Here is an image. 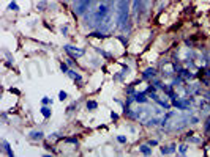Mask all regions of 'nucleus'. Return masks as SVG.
<instances>
[{
  "label": "nucleus",
  "instance_id": "nucleus-1",
  "mask_svg": "<svg viewBox=\"0 0 210 157\" xmlns=\"http://www.w3.org/2000/svg\"><path fill=\"white\" fill-rule=\"evenodd\" d=\"M130 17V0H120L117 5V27L122 32H126V24Z\"/></svg>",
  "mask_w": 210,
  "mask_h": 157
},
{
  "label": "nucleus",
  "instance_id": "nucleus-2",
  "mask_svg": "<svg viewBox=\"0 0 210 157\" xmlns=\"http://www.w3.org/2000/svg\"><path fill=\"white\" fill-rule=\"evenodd\" d=\"M93 0H76L74 3V14L76 16H84L87 13V10L90 8Z\"/></svg>",
  "mask_w": 210,
  "mask_h": 157
},
{
  "label": "nucleus",
  "instance_id": "nucleus-3",
  "mask_svg": "<svg viewBox=\"0 0 210 157\" xmlns=\"http://www.w3.org/2000/svg\"><path fill=\"white\" fill-rule=\"evenodd\" d=\"M65 52L71 57V58H79V57H82V55H85V49H81V47H74V46H71V44H66L65 47Z\"/></svg>",
  "mask_w": 210,
  "mask_h": 157
},
{
  "label": "nucleus",
  "instance_id": "nucleus-4",
  "mask_svg": "<svg viewBox=\"0 0 210 157\" xmlns=\"http://www.w3.org/2000/svg\"><path fill=\"white\" fill-rule=\"evenodd\" d=\"M156 74H158V71L155 68H147L142 72V78H144V80H152V78L156 77Z\"/></svg>",
  "mask_w": 210,
  "mask_h": 157
},
{
  "label": "nucleus",
  "instance_id": "nucleus-5",
  "mask_svg": "<svg viewBox=\"0 0 210 157\" xmlns=\"http://www.w3.org/2000/svg\"><path fill=\"white\" fill-rule=\"evenodd\" d=\"M147 91H141V93H136L134 94V102L136 104H147L149 102V97H147Z\"/></svg>",
  "mask_w": 210,
  "mask_h": 157
},
{
  "label": "nucleus",
  "instance_id": "nucleus-6",
  "mask_svg": "<svg viewBox=\"0 0 210 157\" xmlns=\"http://www.w3.org/2000/svg\"><path fill=\"white\" fill-rule=\"evenodd\" d=\"M152 3H153V0H141V14L142 16H146L150 11Z\"/></svg>",
  "mask_w": 210,
  "mask_h": 157
},
{
  "label": "nucleus",
  "instance_id": "nucleus-7",
  "mask_svg": "<svg viewBox=\"0 0 210 157\" xmlns=\"http://www.w3.org/2000/svg\"><path fill=\"white\" fill-rule=\"evenodd\" d=\"M29 138L33 140V141H43L44 140V134L41 132V130H32V132L29 134Z\"/></svg>",
  "mask_w": 210,
  "mask_h": 157
},
{
  "label": "nucleus",
  "instance_id": "nucleus-8",
  "mask_svg": "<svg viewBox=\"0 0 210 157\" xmlns=\"http://www.w3.org/2000/svg\"><path fill=\"white\" fill-rule=\"evenodd\" d=\"M199 90H201V85L196 82V83H188L186 85V93H188L190 96H194L196 93H199Z\"/></svg>",
  "mask_w": 210,
  "mask_h": 157
},
{
  "label": "nucleus",
  "instance_id": "nucleus-9",
  "mask_svg": "<svg viewBox=\"0 0 210 157\" xmlns=\"http://www.w3.org/2000/svg\"><path fill=\"white\" fill-rule=\"evenodd\" d=\"M160 151H161V154H175V151H177V145L175 143H171L169 146H161L160 148Z\"/></svg>",
  "mask_w": 210,
  "mask_h": 157
},
{
  "label": "nucleus",
  "instance_id": "nucleus-10",
  "mask_svg": "<svg viewBox=\"0 0 210 157\" xmlns=\"http://www.w3.org/2000/svg\"><path fill=\"white\" fill-rule=\"evenodd\" d=\"M2 152H3V154H7V155H10V157H13V155H14V151L11 149L10 143H8L5 138H2Z\"/></svg>",
  "mask_w": 210,
  "mask_h": 157
},
{
  "label": "nucleus",
  "instance_id": "nucleus-11",
  "mask_svg": "<svg viewBox=\"0 0 210 157\" xmlns=\"http://www.w3.org/2000/svg\"><path fill=\"white\" fill-rule=\"evenodd\" d=\"M68 75L71 77L74 82H78V83H79V87H81V83H82V75H81L79 72H76L74 69H69V71H68Z\"/></svg>",
  "mask_w": 210,
  "mask_h": 157
},
{
  "label": "nucleus",
  "instance_id": "nucleus-12",
  "mask_svg": "<svg viewBox=\"0 0 210 157\" xmlns=\"http://www.w3.org/2000/svg\"><path fill=\"white\" fill-rule=\"evenodd\" d=\"M40 113H41L46 119H49V118H51V115H52V110H51V107H49V105H41Z\"/></svg>",
  "mask_w": 210,
  "mask_h": 157
},
{
  "label": "nucleus",
  "instance_id": "nucleus-13",
  "mask_svg": "<svg viewBox=\"0 0 210 157\" xmlns=\"http://www.w3.org/2000/svg\"><path fill=\"white\" fill-rule=\"evenodd\" d=\"M139 152H142L144 155H152V146L149 143H144L139 146Z\"/></svg>",
  "mask_w": 210,
  "mask_h": 157
},
{
  "label": "nucleus",
  "instance_id": "nucleus-14",
  "mask_svg": "<svg viewBox=\"0 0 210 157\" xmlns=\"http://www.w3.org/2000/svg\"><path fill=\"white\" fill-rule=\"evenodd\" d=\"M85 107H87V110L93 112V110L98 109V102H97V101H87V102H85Z\"/></svg>",
  "mask_w": 210,
  "mask_h": 157
},
{
  "label": "nucleus",
  "instance_id": "nucleus-15",
  "mask_svg": "<svg viewBox=\"0 0 210 157\" xmlns=\"http://www.w3.org/2000/svg\"><path fill=\"white\" fill-rule=\"evenodd\" d=\"M188 141L186 143H182V145H179V152L182 154V155H185V154H188Z\"/></svg>",
  "mask_w": 210,
  "mask_h": 157
},
{
  "label": "nucleus",
  "instance_id": "nucleus-16",
  "mask_svg": "<svg viewBox=\"0 0 210 157\" xmlns=\"http://www.w3.org/2000/svg\"><path fill=\"white\" fill-rule=\"evenodd\" d=\"M46 7H48V2H46V0H40V3L36 5V10L38 11H44Z\"/></svg>",
  "mask_w": 210,
  "mask_h": 157
},
{
  "label": "nucleus",
  "instance_id": "nucleus-17",
  "mask_svg": "<svg viewBox=\"0 0 210 157\" xmlns=\"http://www.w3.org/2000/svg\"><path fill=\"white\" fill-rule=\"evenodd\" d=\"M95 49H97V52H98V54H100V55H103V57H104L106 60H109V58L112 57L111 54H107V52H106V50H103V49H100V47H95Z\"/></svg>",
  "mask_w": 210,
  "mask_h": 157
},
{
  "label": "nucleus",
  "instance_id": "nucleus-18",
  "mask_svg": "<svg viewBox=\"0 0 210 157\" xmlns=\"http://www.w3.org/2000/svg\"><path fill=\"white\" fill-rule=\"evenodd\" d=\"M41 105H52V99L48 97V96H44V97L41 99Z\"/></svg>",
  "mask_w": 210,
  "mask_h": 157
},
{
  "label": "nucleus",
  "instance_id": "nucleus-19",
  "mask_svg": "<svg viewBox=\"0 0 210 157\" xmlns=\"http://www.w3.org/2000/svg\"><path fill=\"white\" fill-rule=\"evenodd\" d=\"M8 10L10 11H19V5L16 3V0H13V2L8 5Z\"/></svg>",
  "mask_w": 210,
  "mask_h": 157
},
{
  "label": "nucleus",
  "instance_id": "nucleus-20",
  "mask_svg": "<svg viewBox=\"0 0 210 157\" xmlns=\"http://www.w3.org/2000/svg\"><path fill=\"white\" fill-rule=\"evenodd\" d=\"M66 97H68V93L66 91H59V101H66Z\"/></svg>",
  "mask_w": 210,
  "mask_h": 157
},
{
  "label": "nucleus",
  "instance_id": "nucleus-21",
  "mask_svg": "<svg viewBox=\"0 0 210 157\" xmlns=\"http://www.w3.org/2000/svg\"><path fill=\"white\" fill-rule=\"evenodd\" d=\"M65 141L66 143H73V145H79V141H78L76 137H68V138H65Z\"/></svg>",
  "mask_w": 210,
  "mask_h": 157
},
{
  "label": "nucleus",
  "instance_id": "nucleus-22",
  "mask_svg": "<svg viewBox=\"0 0 210 157\" xmlns=\"http://www.w3.org/2000/svg\"><path fill=\"white\" fill-rule=\"evenodd\" d=\"M60 71L63 72V74H68V63H60Z\"/></svg>",
  "mask_w": 210,
  "mask_h": 157
},
{
  "label": "nucleus",
  "instance_id": "nucleus-23",
  "mask_svg": "<svg viewBox=\"0 0 210 157\" xmlns=\"http://www.w3.org/2000/svg\"><path fill=\"white\" fill-rule=\"evenodd\" d=\"M199 121H201V118H199V116H194V115H191V116H190V124H198Z\"/></svg>",
  "mask_w": 210,
  "mask_h": 157
},
{
  "label": "nucleus",
  "instance_id": "nucleus-24",
  "mask_svg": "<svg viewBox=\"0 0 210 157\" xmlns=\"http://www.w3.org/2000/svg\"><path fill=\"white\" fill-rule=\"evenodd\" d=\"M117 141H119V143H122V145H125V143L128 141V138H126L125 135H117Z\"/></svg>",
  "mask_w": 210,
  "mask_h": 157
},
{
  "label": "nucleus",
  "instance_id": "nucleus-25",
  "mask_svg": "<svg viewBox=\"0 0 210 157\" xmlns=\"http://www.w3.org/2000/svg\"><path fill=\"white\" fill-rule=\"evenodd\" d=\"M60 32H62V35H63V36H68V25H66V24L60 27Z\"/></svg>",
  "mask_w": 210,
  "mask_h": 157
},
{
  "label": "nucleus",
  "instance_id": "nucleus-26",
  "mask_svg": "<svg viewBox=\"0 0 210 157\" xmlns=\"http://www.w3.org/2000/svg\"><path fill=\"white\" fill-rule=\"evenodd\" d=\"M111 118H112V121H119V113H115V112H111Z\"/></svg>",
  "mask_w": 210,
  "mask_h": 157
},
{
  "label": "nucleus",
  "instance_id": "nucleus-27",
  "mask_svg": "<svg viewBox=\"0 0 210 157\" xmlns=\"http://www.w3.org/2000/svg\"><path fill=\"white\" fill-rule=\"evenodd\" d=\"M55 138H59V134H57V132H54V134L48 135V140H49V141H51V140H55Z\"/></svg>",
  "mask_w": 210,
  "mask_h": 157
},
{
  "label": "nucleus",
  "instance_id": "nucleus-28",
  "mask_svg": "<svg viewBox=\"0 0 210 157\" xmlns=\"http://www.w3.org/2000/svg\"><path fill=\"white\" fill-rule=\"evenodd\" d=\"M204 75L208 78V80H210V69H204Z\"/></svg>",
  "mask_w": 210,
  "mask_h": 157
},
{
  "label": "nucleus",
  "instance_id": "nucleus-29",
  "mask_svg": "<svg viewBox=\"0 0 210 157\" xmlns=\"http://www.w3.org/2000/svg\"><path fill=\"white\" fill-rule=\"evenodd\" d=\"M149 145H150V146H158V140H150Z\"/></svg>",
  "mask_w": 210,
  "mask_h": 157
},
{
  "label": "nucleus",
  "instance_id": "nucleus-30",
  "mask_svg": "<svg viewBox=\"0 0 210 157\" xmlns=\"http://www.w3.org/2000/svg\"><path fill=\"white\" fill-rule=\"evenodd\" d=\"M204 97H205V99H207V101L210 102V91H207V93H204Z\"/></svg>",
  "mask_w": 210,
  "mask_h": 157
},
{
  "label": "nucleus",
  "instance_id": "nucleus-31",
  "mask_svg": "<svg viewBox=\"0 0 210 157\" xmlns=\"http://www.w3.org/2000/svg\"><path fill=\"white\" fill-rule=\"evenodd\" d=\"M117 39H120V41H122V43H123V44H126V39H125V38H123V36H117Z\"/></svg>",
  "mask_w": 210,
  "mask_h": 157
}]
</instances>
